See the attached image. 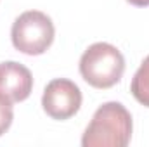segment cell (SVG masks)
<instances>
[{"mask_svg":"<svg viewBox=\"0 0 149 147\" xmlns=\"http://www.w3.org/2000/svg\"><path fill=\"white\" fill-rule=\"evenodd\" d=\"M81 106V92L78 85L66 80L56 78L47 83L42 95V107L52 119H70L74 116Z\"/></svg>","mask_w":149,"mask_h":147,"instance_id":"obj_4","label":"cell"},{"mask_svg":"<svg viewBox=\"0 0 149 147\" xmlns=\"http://www.w3.org/2000/svg\"><path fill=\"white\" fill-rule=\"evenodd\" d=\"M132 139V116L120 102H106L94 112L81 137L83 147H127Z\"/></svg>","mask_w":149,"mask_h":147,"instance_id":"obj_1","label":"cell"},{"mask_svg":"<svg viewBox=\"0 0 149 147\" xmlns=\"http://www.w3.org/2000/svg\"><path fill=\"white\" fill-rule=\"evenodd\" d=\"M130 92L139 104L149 107V55L142 61L141 68L134 74L130 83Z\"/></svg>","mask_w":149,"mask_h":147,"instance_id":"obj_6","label":"cell"},{"mask_svg":"<svg viewBox=\"0 0 149 147\" xmlns=\"http://www.w3.org/2000/svg\"><path fill=\"white\" fill-rule=\"evenodd\" d=\"M54 24L52 19L40 10H26L16 17L12 24V45L16 50L26 55L43 54L54 42Z\"/></svg>","mask_w":149,"mask_h":147,"instance_id":"obj_3","label":"cell"},{"mask_svg":"<svg viewBox=\"0 0 149 147\" xmlns=\"http://www.w3.org/2000/svg\"><path fill=\"white\" fill-rule=\"evenodd\" d=\"M125 71V57L111 43L97 42L90 45L80 59V74L94 88L114 87Z\"/></svg>","mask_w":149,"mask_h":147,"instance_id":"obj_2","label":"cell"},{"mask_svg":"<svg viewBox=\"0 0 149 147\" xmlns=\"http://www.w3.org/2000/svg\"><path fill=\"white\" fill-rule=\"evenodd\" d=\"M14 119V111H12V101L0 92V137L10 128Z\"/></svg>","mask_w":149,"mask_h":147,"instance_id":"obj_7","label":"cell"},{"mask_svg":"<svg viewBox=\"0 0 149 147\" xmlns=\"http://www.w3.org/2000/svg\"><path fill=\"white\" fill-rule=\"evenodd\" d=\"M127 2L135 5V7H148L149 5V0H127Z\"/></svg>","mask_w":149,"mask_h":147,"instance_id":"obj_8","label":"cell"},{"mask_svg":"<svg viewBox=\"0 0 149 147\" xmlns=\"http://www.w3.org/2000/svg\"><path fill=\"white\" fill-rule=\"evenodd\" d=\"M33 90V76L30 69L16 61L0 62V92L12 102H21Z\"/></svg>","mask_w":149,"mask_h":147,"instance_id":"obj_5","label":"cell"}]
</instances>
